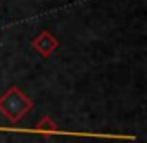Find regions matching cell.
<instances>
[{"instance_id":"1","label":"cell","mask_w":147,"mask_h":143,"mask_svg":"<svg viewBox=\"0 0 147 143\" xmlns=\"http://www.w3.org/2000/svg\"><path fill=\"white\" fill-rule=\"evenodd\" d=\"M31 107H33V102L18 86H11L0 97V110L12 122H18Z\"/></svg>"},{"instance_id":"2","label":"cell","mask_w":147,"mask_h":143,"mask_svg":"<svg viewBox=\"0 0 147 143\" xmlns=\"http://www.w3.org/2000/svg\"><path fill=\"white\" fill-rule=\"evenodd\" d=\"M57 47H59L57 38H55L50 31H47V29H43V31L33 40V48H35L36 52H40L43 57H49Z\"/></svg>"}]
</instances>
